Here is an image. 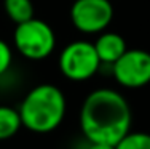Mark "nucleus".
Wrapping results in <instances>:
<instances>
[{
  "mask_svg": "<svg viewBox=\"0 0 150 149\" xmlns=\"http://www.w3.org/2000/svg\"><path fill=\"white\" fill-rule=\"evenodd\" d=\"M133 114L128 99L113 88H96L80 109V128L90 143L115 146L131 132Z\"/></svg>",
  "mask_w": 150,
  "mask_h": 149,
  "instance_id": "nucleus-1",
  "label": "nucleus"
},
{
  "mask_svg": "<svg viewBox=\"0 0 150 149\" xmlns=\"http://www.w3.org/2000/svg\"><path fill=\"white\" fill-rule=\"evenodd\" d=\"M66 108L67 103L62 90L51 83H40L29 90L18 111L24 128L32 133L45 135L62 123Z\"/></svg>",
  "mask_w": 150,
  "mask_h": 149,
  "instance_id": "nucleus-2",
  "label": "nucleus"
},
{
  "mask_svg": "<svg viewBox=\"0 0 150 149\" xmlns=\"http://www.w3.org/2000/svg\"><path fill=\"white\" fill-rule=\"evenodd\" d=\"M13 43L24 58L40 61L54 51L56 35L48 23L32 18L29 21L16 24L13 32Z\"/></svg>",
  "mask_w": 150,
  "mask_h": 149,
  "instance_id": "nucleus-3",
  "label": "nucleus"
},
{
  "mask_svg": "<svg viewBox=\"0 0 150 149\" xmlns=\"http://www.w3.org/2000/svg\"><path fill=\"white\" fill-rule=\"evenodd\" d=\"M101 64L94 45L86 40H75L66 45L59 55L61 72L72 82H85L91 79L99 71Z\"/></svg>",
  "mask_w": 150,
  "mask_h": 149,
  "instance_id": "nucleus-4",
  "label": "nucleus"
},
{
  "mask_svg": "<svg viewBox=\"0 0 150 149\" xmlns=\"http://www.w3.org/2000/svg\"><path fill=\"white\" fill-rule=\"evenodd\" d=\"M113 18L110 0H74L70 6V21L83 34H101L109 27Z\"/></svg>",
  "mask_w": 150,
  "mask_h": 149,
  "instance_id": "nucleus-5",
  "label": "nucleus"
},
{
  "mask_svg": "<svg viewBox=\"0 0 150 149\" xmlns=\"http://www.w3.org/2000/svg\"><path fill=\"white\" fill-rule=\"evenodd\" d=\"M118 85L125 88H141L150 83V53L139 48H128L112 64Z\"/></svg>",
  "mask_w": 150,
  "mask_h": 149,
  "instance_id": "nucleus-6",
  "label": "nucleus"
},
{
  "mask_svg": "<svg viewBox=\"0 0 150 149\" xmlns=\"http://www.w3.org/2000/svg\"><path fill=\"white\" fill-rule=\"evenodd\" d=\"M93 45H94L101 63L110 66L117 59H120L121 55L128 50L125 38L117 32H101Z\"/></svg>",
  "mask_w": 150,
  "mask_h": 149,
  "instance_id": "nucleus-7",
  "label": "nucleus"
},
{
  "mask_svg": "<svg viewBox=\"0 0 150 149\" xmlns=\"http://www.w3.org/2000/svg\"><path fill=\"white\" fill-rule=\"evenodd\" d=\"M23 127L19 111L11 106H0V141L10 140Z\"/></svg>",
  "mask_w": 150,
  "mask_h": 149,
  "instance_id": "nucleus-8",
  "label": "nucleus"
},
{
  "mask_svg": "<svg viewBox=\"0 0 150 149\" xmlns=\"http://www.w3.org/2000/svg\"><path fill=\"white\" fill-rule=\"evenodd\" d=\"M5 13L15 24L24 23L34 18L32 0H3Z\"/></svg>",
  "mask_w": 150,
  "mask_h": 149,
  "instance_id": "nucleus-9",
  "label": "nucleus"
},
{
  "mask_svg": "<svg viewBox=\"0 0 150 149\" xmlns=\"http://www.w3.org/2000/svg\"><path fill=\"white\" fill-rule=\"evenodd\" d=\"M115 149H150V133L128 132L115 144Z\"/></svg>",
  "mask_w": 150,
  "mask_h": 149,
  "instance_id": "nucleus-10",
  "label": "nucleus"
},
{
  "mask_svg": "<svg viewBox=\"0 0 150 149\" xmlns=\"http://www.w3.org/2000/svg\"><path fill=\"white\" fill-rule=\"evenodd\" d=\"M11 61H13L11 48H10V45L6 43L5 40L0 38V76H3V74L10 69Z\"/></svg>",
  "mask_w": 150,
  "mask_h": 149,
  "instance_id": "nucleus-11",
  "label": "nucleus"
},
{
  "mask_svg": "<svg viewBox=\"0 0 150 149\" xmlns=\"http://www.w3.org/2000/svg\"><path fill=\"white\" fill-rule=\"evenodd\" d=\"M88 149H115L112 144H104V143H90Z\"/></svg>",
  "mask_w": 150,
  "mask_h": 149,
  "instance_id": "nucleus-12",
  "label": "nucleus"
}]
</instances>
